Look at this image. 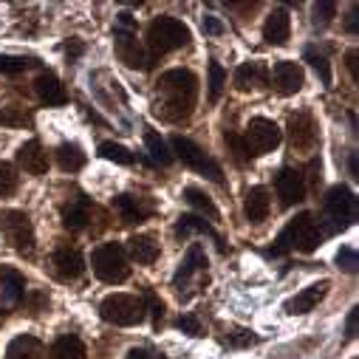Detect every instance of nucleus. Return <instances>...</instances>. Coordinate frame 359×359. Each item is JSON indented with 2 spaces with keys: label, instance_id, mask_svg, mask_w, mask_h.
Masks as SVG:
<instances>
[{
  "label": "nucleus",
  "instance_id": "nucleus-43",
  "mask_svg": "<svg viewBox=\"0 0 359 359\" xmlns=\"http://www.w3.org/2000/svg\"><path fill=\"white\" fill-rule=\"evenodd\" d=\"M356 317H359V314H356V309H353V311L348 314V323H345V334H348V339L356 337Z\"/></svg>",
  "mask_w": 359,
  "mask_h": 359
},
{
  "label": "nucleus",
  "instance_id": "nucleus-2",
  "mask_svg": "<svg viewBox=\"0 0 359 359\" xmlns=\"http://www.w3.org/2000/svg\"><path fill=\"white\" fill-rule=\"evenodd\" d=\"M320 238H323V229H320V224L314 221V215L300 212L297 218H292V221L286 224V229H283L280 238L275 241V249H272V252L280 255V252H286V249H297V252H303V255H311V252L317 249Z\"/></svg>",
  "mask_w": 359,
  "mask_h": 359
},
{
  "label": "nucleus",
  "instance_id": "nucleus-17",
  "mask_svg": "<svg viewBox=\"0 0 359 359\" xmlns=\"http://www.w3.org/2000/svg\"><path fill=\"white\" fill-rule=\"evenodd\" d=\"M266 85H269V71L260 62H243L235 71V88H238V91H243V94L260 91V88H266Z\"/></svg>",
  "mask_w": 359,
  "mask_h": 359
},
{
  "label": "nucleus",
  "instance_id": "nucleus-41",
  "mask_svg": "<svg viewBox=\"0 0 359 359\" xmlns=\"http://www.w3.org/2000/svg\"><path fill=\"white\" fill-rule=\"evenodd\" d=\"M144 300H147V306H150V314H153V325L158 328V323H161V317H164V303H158V297H156L153 292H144Z\"/></svg>",
  "mask_w": 359,
  "mask_h": 359
},
{
  "label": "nucleus",
  "instance_id": "nucleus-12",
  "mask_svg": "<svg viewBox=\"0 0 359 359\" xmlns=\"http://www.w3.org/2000/svg\"><path fill=\"white\" fill-rule=\"evenodd\" d=\"M26 300V280L15 269L0 266V311H12Z\"/></svg>",
  "mask_w": 359,
  "mask_h": 359
},
{
  "label": "nucleus",
  "instance_id": "nucleus-39",
  "mask_svg": "<svg viewBox=\"0 0 359 359\" xmlns=\"http://www.w3.org/2000/svg\"><path fill=\"white\" fill-rule=\"evenodd\" d=\"M337 263H339V269H345V272H356V249L353 246H342L337 252Z\"/></svg>",
  "mask_w": 359,
  "mask_h": 359
},
{
  "label": "nucleus",
  "instance_id": "nucleus-21",
  "mask_svg": "<svg viewBox=\"0 0 359 359\" xmlns=\"http://www.w3.org/2000/svg\"><path fill=\"white\" fill-rule=\"evenodd\" d=\"M201 269H207V255H204V249H201V243H193L190 249H187V255H184V260L178 263V272H175V278H172V283L175 286H182V283H187L196 272H201Z\"/></svg>",
  "mask_w": 359,
  "mask_h": 359
},
{
  "label": "nucleus",
  "instance_id": "nucleus-14",
  "mask_svg": "<svg viewBox=\"0 0 359 359\" xmlns=\"http://www.w3.org/2000/svg\"><path fill=\"white\" fill-rule=\"evenodd\" d=\"M272 82H275V88H278V94L292 97V94H297L300 88H303L306 76H303V68H300L297 62L283 60V62L275 65V71H272Z\"/></svg>",
  "mask_w": 359,
  "mask_h": 359
},
{
  "label": "nucleus",
  "instance_id": "nucleus-29",
  "mask_svg": "<svg viewBox=\"0 0 359 359\" xmlns=\"http://www.w3.org/2000/svg\"><path fill=\"white\" fill-rule=\"evenodd\" d=\"M57 164L65 170V172H76L85 167V153L79 144H60L57 147Z\"/></svg>",
  "mask_w": 359,
  "mask_h": 359
},
{
  "label": "nucleus",
  "instance_id": "nucleus-3",
  "mask_svg": "<svg viewBox=\"0 0 359 359\" xmlns=\"http://www.w3.org/2000/svg\"><path fill=\"white\" fill-rule=\"evenodd\" d=\"M190 43V29L178 20V18H170V15H161L156 18L150 26H147V46H150V57L156 60L158 54H167V51H175Z\"/></svg>",
  "mask_w": 359,
  "mask_h": 359
},
{
  "label": "nucleus",
  "instance_id": "nucleus-37",
  "mask_svg": "<svg viewBox=\"0 0 359 359\" xmlns=\"http://www.w3.org/2000/svg\"><path fill=\"white\" fill-rule=\"evenodd\" d=\"M32 65V60L26 57H0V74H20Z\"/></svg>",
  "mask_w": 359,
  "mask_h": 359
},
{
  "label": "nucleus",
  "instance_id": "nucleus-31",
  "mask_svg": "<svg viewBox=\"0 0 359 359\" xmlns=\"http://www.w3.org/2000/svg\"><path fill=\"white\" fill-rule=\"evenodd\" d=\"M144 144H147V153L153 156L156 164H170V161H172V153L167 150V142H164L158 133L147 130V133H144Z\"/></svg>",
  "mask_w": 359,
  "mask_h": 359
},
{
  "label": "nucleus",
  "instance_id": "nucleus-44",
  "mask_svg": "<svg viewBox=\"0 0 359 359\" xmlns=\"http://www.w3.org/2000/svg\"><path fill=\"white\" fill-rule=\"evenodd\" d=\"M204 32H210V34H221L224 26H221L215 18H207V20H204Z\"/></svg>",
  "mask_w": 359,
  "mask_h": 359
},
{
  "label": "nucleus",
  "instance_id": "nucleus-38",
  "mask_svg": "<svg viewBox=\"0 0 359 359\" xmlns=\"http://www.w3.org/2000/svg\"><path fill=\"white\" fill-rule=\"evenodd\" d=\"M306 57H309V62L314 65V71L320 74L323 85H331V71H328V60H325V57H320V54H314V51H306Z\"/></svg>",
  "mask_w": 359,
  "mask_h": 359
},
{
  "label": "nucleus",
  "instance_id": "nucleus-13",
  "mask_svg": "<svg viewBox=\"0 0 359 359\" xmlns=\"http://www.w3.org/2000/svg\"><path fill=\"white\" fill-rule=\"evenodd\" d=\"M82 272H85V260H82V252H79V249H74V246H60V249L54 252V275H57L60 280L71 283V280L82 278Z\"/></svg>",
  "mask_w": 359,
  "mask_h": 359
},
{
  "label": "nucleus",
  "instance_id": "nucleus-6",
  "mask_svg": "<svg viewBox=\"0 0 359 359\" xmlns=\"http://www.w3.org/2000/svg\"><path fill=\"white\" fill-rule=\"evenodd\" d=\"M100 314H102L105 323L130 328V325H139L144 320V303L133 294H111V297L102 300Z\"/></svg>",
  "mask_w": 359,
  "mask_h": 359
},
{
  "label": "nucleus",
  "instance_id": "nucleus-24",
  "mask_svg": "<svg viewBox=\"0 0 359 359\" xmlns=\"http://www.w3.org/2000/svg\"><path fill=\"white\" fill-rule=\"evenodd\" d=\"M91 221V201L88 198H74L65 210H62V226L71 232H79Z\"/></svg>",
  "mask_w": 359,
  "mask_h": 359
},
{
  "label": "nucleus",
  "instance_id": "nucleus-9",
  "mask_svg": "<svg viewBox=\"0 0 359 359\" xmlns=\"http://www.w3.org/2000/svg\"><path fill=\"white\" fill-rule=\"evenodd\" d=\"M172 150H175V156L182 158L190 170H198V172L210 175L212 182H221V178H224V172H221L218 161H215V158H210V156H207L196 142H190V139H184V136H172Z\"/></svg>",
  "mask_w": 359,
  "mask_h": 359
},
{
  "label": "nucleus",
  "instance_id": "nucleus-25",
  "mask_svg": "<svg viewBox=\"0 0 359 359\" xmlns=\"http://www.w3.org/2000/svg\"><path fill=\"white\" fill-rule=\"evenodd\" d=\"M193 232L210 235V238L218 243V249H221V252L226 249V246H224V238H221V235H218V232H215V229H212L201 215H182V218H178V226H175V235H178V238H190Z\"/></svg>",
  "mask_w": 359,
  "mask_h": 359
},
{
  "label": "nucleus",
  "instance_id": "nucleus-28",
  "mask_svg": "<svg viewBox=\"0 0 359 359\" xmlns=\"http://www.w3.org/2000/svg\"><path fill=\"white\" fill-rule=\"evenodd\" d=\"M48 359H85V345H82L79 337L65 334V337H60V339L51 345Z\"/></svg>",
  "mask_w": 359,
  "mask_h": 359
},
{
  "label": "nucleus",
  "instance_id": "nucleus-35",
  "mask_svg": "<svg viewBox=\"0 0 359 359\" xmlns=\"http://www.w3.org/2000/svg\"><path fill=\"white\" fill-rule=\"evenodd\" d=\"M224 82H226V71H224L218 62H210V100H212V102L221 100Z\"/></svg>",
  "mask_w": 359,
  "mask_h": 359
},
{
  "label": "nucleus",
  "instance_id": "nucleus-34",
  "mask_svg": "<svg viewBox=\"0 0 359 359\" xmlns=\"http://www.w3.org/2000/svg\"><path fill=\"white\" fill-rule=\"evenodd\" d=\"M0 125H12V128H23V125H32V114H26L23 108H0Z\"/></svg>",
  "mask_w": 359,
  "mask_h": 359
},
{
  "label": "nucleus",
  "instance_id": "nucleus-15",
  "mask_svg": "<svg viewBox=\"0 0 359 359\" xmlns=\"http://www.w3.org/2000/svg\"><path fill=\"white\" fill-rule=\"evenodd\" d=\"M289 139L294 150H314L317 144V125L309 114H294L289 119Z\"/></svg>",
  "mask_w": 359,
  "mask_h": 359
},
{
  "label": "nucleus",
  "instance_id": "nucleus-46",
  "mask_svg": "<svg viewBox=\"0 0 359 359\" xmlns=\"http://www.w3.org/2000/svg\"><path fill=\"white\" fill-rule=\"evenodd\" d=\"M356 15H359V6H353V9H351V15H348V23H345V29H348L351 34H356Z\"/></svg>",
  "mask_w": 359,
  "mask_h": 359
},
{
  "label": "nucleus",
  "instance_id": "nucleus-8",
  "mask_svg": "<svg viewBox=\"0 0 359 359\" xmlns=\"http://www.w3.org/2000/svg\"><path fill=\"white\" fill-rule=\"evenodd\" d=\"M0 229H4V238H6V243L15 252L26 255V252L34 249V226H32V221H29L26 212L6 210L4 215H0Z\"/></svg>",
  "mask_w": 359,
  "mask_h": 359
},
{
  "label": "nucleus",
  "instance_id": "nucleus-33",
  "mask_svg": "<svg viewBox=\"0 0 359 359\" xmlns=\"http://www.w3.org/2000/svg\"><path fill=\"white\" fill-rule=\"evenodd\" d=\"M100 156L108 158V161H114V164H133V153L128 147L116 144V142H102L100 144Z\"/></svg>",
  "mask_w": 359,
  "mask_h": 359
},
{
  "label": "nucleus",
  "instance_id": "nucleus-30",
  "mask_svg": "<svg viewBox=\"0 0 359 359\" xmlns=\"http://www.w3.org/2000/svg\"><path fill=\"white\" fill-rule=\"evenodd\" d=\"M184 198H187V204H190V207H196L201 215H210L212 221H218V218H221L218 207H215V204H212V201H210L198 187H187V190H184Z\"/></svg>",
  "mask_w": 359,
  "mask_h": 359
},
{
  "label": "nucleus",
  "instance_id": "nucleus-40",
  "mask_svg": "<svg viewBox=\"0 0 359 359\" xmlns=\"http://www.w3.org/2000/svg\"><path fill=\"white\" fill-rule=\"evenodd\" d=\"M334 12H337V4H331V0H323V4L314 6V20L325 26V23L334 18Z\"/></svg>",
  "mask_w": 359,
  "mask_h": 359
},
{
  "label": "nucleus",
  "instance_id": "nucleus-26",
  "mask_svg": "<svg viewBox=\"0 0 359 359\" xmlns=\"http://www.w3.org/2000/svg\"><path fill=\"white\" fill-rule=\"evenodd\" d=\"M114 207H116V212L122 215V221L125 224H139V221H144L147 215H150V204H144L142 198H136V196H119L116 201H114Z\"/></svg>",
  "mask_w": 359,
  "mask_h": 359
},
{
  "label": "nucleus",
  "instance_id": "nucleus-27",
  "mask_svg": "<svg viewBox=\"0 0 359 359\" xmlns=\"http://www.w3.org/2000/svg\"><path fill=\"white\" fill-rule=\"evenodd\" d=\"M128 252H130L133 260L150 266V263L158 260V252H161V249H158V243H156L153 235H133V238L128 241Z\"/></svg>",
  "mask_w": 359,
  "mask_h": 359
},
{
  "label": "nucleus",
  "instance_id": "nucleus-32",
  "mask_svg": "<svg viewBox=\"0 0 359 359\" xmlns=\"http://www.w3.org/2000/svg\"><path fill=\"white\" fill-rule=\"evenodd\" d=\"M18 182H20V175H18L15 164L0 161V198H9L18 190Z\"/></svg>",
  "mask_w": 359,
  "mask_h": 359
},
{
  "label": "nucleus",
  "instance_id": "nucleus-1",
  "mask_svg": "<svg viewBox=\"0 0 359 359\" xmlns=\"http://www.w3.org/2000/svg\"><path fill=\"white\" fill-rule=\"evenodd\" d=\"M198 97V79L193 71L172 68L164 71L153 91V114L164 122H184L190 119Z\"/></svg>",
  "mask_w": 359,
  "mask_h": 359
},
{
  "label": "nucleus",
  "instance_id": "nucleus-18",
  "mask_svg": "<svg viewBox=\"0 0 359 359\" xmlns=\"http://www.w3.org/2000/svg\"><path fill=\"white\" fill-rule=\"evenodd\" d=\"M263 37L272 43V46H286L289 43V37H292V20H289V12L286 9H275L272 15L266 18Z\"/></svg>",
  "mask_w": 359,
  "mask_h": 359
},
{
  "label": "nucleus",
  "instance_id": "nucleus-7",
  "mask_svg": "<svg viewBox=\"0 0 359 359\" xmlns=\"http://www.w3.org/2000/svg\"><path fill=\"white\" fill-rule=\"evenodd\" d=\"M241 139H243L249 156H263V153H272V150L280 144L283 133H280V128H278L272 119L255 116V119H249L246 133H243Z\"/></svg>",
  "mask_w": 359,
  "mask_h": 359
},
{
  "label": "nucleus",
  "instance_id": "nucleus-19",
  "mask_svg": "<svg viewBox=\"0 0 359 359\" xmlns=\"http://www.w3.org/2000/svg\"><path fill=\"white\" fill-rule=\"evenodd\" d=\"M325 294H328V280L311 283L309 289H303L297 297H292V300L286 303V311H289V314H309Z\"/></svg>",
  "mask_w": 359,
  "mask_h": 359
},
{
  "label": "nucleus",
  "instance_id": "nucleus-42",
  "mask_svg": "<svg viewBox=\"0 0 359 359\" xmlns=\"http://www.w3.org/2000/svg\"><path fill=\"white\" fill-rule=\"evenodd\" d=\"M175 328H178V331H187L190 337H198V334H201V325H198L196 317H190V314H187V317H178V320H175Z\"/></svg>",
  "mask_w": 359,
  "mask_h": 359
},
{
  "label": "nucleus",
  "instance_id": "nucleus-20",
  "mask_svg": "<svg viewBox=\"0 0 359 359\" xmlns=\"http://www.w3.org/2000/svg\"><path fill=\"white\" fill-rule=\"evenodd\" d=\"M34 91H37L40 102H46V105H65L68 102L65 85L54 74H40L37 82H34Z\"/></svg>",
  "mask_w": 359,
  "mask_h": 359
},
{
  "label": "nucleus",
  "instance_id": "nucleus-36",
  "mask_svg": "<svg viewBox=\"0 0 359 359\" xmlns=\"http://www.w3.org/2000/svg\"><path fill=\"white\" fill-rule=\"evenodd\" d=\"M226 147H229V153H232V158L238 164H246L249 161V150H246V144H243V139L238 133H226Z\"/></svg>",
  "mask_w": 359,
  "mask_h": 359
},
{
  "label": "nucleus",
  "instance_id": "nucleus-16",
  "mask_svg": "<svg viewBox=\"0 0 359 359\" xmlns=\"http://www.w3.org/2000/svg\"><path fill=\"white\" fill-rule=\"evenodd\" d=\"M18 164H20L26 172H32V175H43V172L48 170V153H46V147H43L37 139H29V142L20 144V150H18Z\"/></svg>",
  "mask_w": 359,
  "mask_h": 359
},
{
  "label": "nucleus",
  "instance_id": "nucleus-22",
  "mask_svg": "<svg viewBox=\"0 0 359 359\" xmlns=\"http://www.w3.org/2000/svg\"><path fill=\"white\" fill-rule=\"evenodd\" d=\"M269 210H272V198H269L266 187H252V190L246 193V198H243V212H246V218H249L252 224H260V221H266Z\"/></svg>",
  "mask_w": 359,
  "mask_h": 359
},
{
  "label": "nucleus",
  "instance_id": "nucleus-10",
  "mask_svg": "<svg viewBox=\"0 0 359 359\" xmlns=\"http://www.w3.org/2000/svg\"><path fill=\"white\" fill-rule=\"evenodd\" d=\"M114 48H116L119 62H125L128 68H133V71H147V68H153V57L144 51V46L136 40L133 32H116V34H114Z\"/></svg>",
  "mask_w": 359,
  "mask_h": 359
},
{
  "label": "nucleus",
  "instance_id": "nucleus-5",
  "mask_svg": "<svg viewBox=\"0 0 359 359\" xmlns=\"http://www.w3.org/2000/svg\"><path fill=\"white\" fill-rule=\"evenodd\" d=\"M323 215L328 221V232L351 226V221L356 218V198H353V193L345 184L331 187L325 201H323Z\"/></svg>",
  "mask_w": 359,
  "mask_h": 359
},
{
  "label": "nucleus",
  "instance_id": "nucleus-47",
  "mask_svg": "<svg viewBox=\"0 0 359 359\" xmlns=\"http://www.w3.org/2000/svg\"><path fill=\"white\" fill-rule=\"evenodd\" d=\"M128 359H156L153 353H147V351H130L128 353Z\"/></svg>",
  "mask_w": 359,
  "mask_h": 359
},
{
  "label": "nucleus",
  "instance_id": "nucleus-23",
  "mask_svg": "<svg viewBox=\"0 0 359 359\" xmlns=\"http://www.w3.org/2000/svg\"><path fill=\"white\" fill-rule=\"evenodd\" d=\"M6 359H46V348L37 337H29V334H20L9 342L6 348Z\"/></svg>",
  "mask_w": 359,
  "mask_h": 359
},
{
  "label": "nucleus",
  "instance_id": "nucleus-4",
  "mask_svg": "<svg viewBox=\"0 0 359 359\" xmlns=\"http://www.w3.org/2000/svg\"><path fill=\"white\" fill-rule=\"evenodd\" d=\"M94 275L102 283H125L130 278V266H128V255L119 243H102L100 249H94Z\"/></svg>",
  "mask_w": 359,
  "mask_h": 359
},
{
  "label": "nucleus",
  "instance_id": "nucleus-48",
  "mask_svg": "<svg viewBox=\"0 0 359 359\" xmlns=\"http://www.w3.org/2000/svg\"><path fill=\"white\" fill-rule=\"evenodd\" d=\"M345 60H348V68H351V74L356 76V51H348V57H345Z\"/></svg>",
  "mask_w": 359,
  "mask_h": 359
},
{
  "label": "nucleus",
  "instance_id": "nucleus-45",
  "mask_svg": "<svg viewBox=\"0 0 359 359\" xmlns=\"http://www.w3.org/2000/svg\"><path fill=\"white\" fill-rule=\"evenodd\" d=\"M65 54H68L71 60H76V57L82 54V43H79V40H71V43L65 46Z\"/></svg>",
  "mask_w": 359,
  "mask_h": 359
},
{
  "label": "nucleus",
  "instance_id": "nucleus-11",
  "mask_svg": "<svg viewBox=\"0 0 359 359\" xmlns=\"http://www.w3.org/2000/svg\"><path fill=\"white\" fill-rule=\"evenodd\" d=\"M275 190H278V198L283 207H294L306 198V178L300 170H292V167H283L275 178Z\"/></svg>",
  "mask_w": 359,
  "mask_h": 359
}]
</instances>
